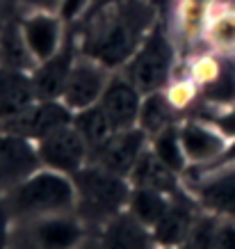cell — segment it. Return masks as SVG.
<instances>
[{
  "label": "cell",
  "mask_w": 235,
  "mask_h": 249,
  "mask_svg": "<svg viewBox=\"0 0 235 249\" xmlns=\"http://www.w3.org/2000/svg\"><path fill=\"white\" fill-rule=\"evenodd\" d=\"M181 124H174V126H169V128L160 130L158 135H153L149 140V146H151V151L155 153L160 158V162H165V165L176 174H185L187 172V156H185V149H183V142H181V128H178Z\"/></svg>",
  "instance_id": "cb8c5ba5"
},
{
  "label": "cell",
  "mask_w": 235,
  "mask_h": 249,
  "mask_svg": "<svg viewBox=\"0 0 235 249\" xmlns=\"http://www.w3.org/2000/svg\"><path fill=\"white\" fill-rule=\"evenodd\" d=\"M217 55H235V2L217 0L203 30V46Z\"/></svg>",
  "instance_id": "d6986e66"
},
{
  "label": "cell",
  "mask_w": 235,
  "mask_h": 249,
  "mask_svg": "<svg viewBox=\"0 0 235 249\" xmlns=\"http://www.w3.org/2000/svg\"><path fill=\"white\" fill-rule=\"evenodd\" d=\"M201 213V206L194 201V196L183 188L176 195H171V204H169L165 217L153 227V235L158 240L160 249H176L183 247L190 231L197 222V215Z\"/></svg>",
  "instance_id": "9a60e30c"
},
{
  "label": "cell",
  "mask_w": 235,
  "mask_h": 249,
  "mask_svg": "<svg viewBox=\"0 0 235 249\" xmlns=\"http://www.w3.org/2000/svg\"><path fill=\"white\" fill-rule=\"evenodd\" d=\"M96 2H99V0H62L60 16L68 23V28H71V25H76Z\"/></svg>",
  "instance_id": "4316f807"
},
{
  "label": "cell",
  "mask_w": 235,
  "mask_h": 249,
  "mask_svg": "<svg viewBox=\"0 0 235 249\" xmlns=\"http://www.w3.org/2000/svg\"><path fill=\"white\" fill-rule=\"evenodd\" d=\"M146 2L158 9V14L162 21H167L169 16H171V12L176 9V5H178V0H146Z\"/></svg>",
  "instance_id": "f546056e"
},
{
  "label": "cell",
  "mask_w": 235,
  "mask_h": 249,
  "mask_svg": "<svg viewBox=\"0 0 235 249\" xmlns=\"http://www.w3.org/2000/svg\"><path fill=\"white\" fill-rule=\"evenodd\" d=\"M37 169H41L37 142L12 133H0V199Z\"/></svg>",
  "instance_id": "7c38bea8"
},
{
  "label": "cell",
  "mask_w": 235,
  "mask_h": 249,
  "mask_svg": "<svg viewBox=\"0 0 235 249\" xmlns=\"http://www.w3.org/2000/svg\"><path fill=\"white\" fill-rule=\"evenodd\" d=\"M128 181L133 188L158 190V192H165V195H176L178 190H183V176L171 172L165 162H160V158L151 151V146L139 158Z\"/></svg>",
  "instance_id": "ffe728a7"
},
{
  "label": "cell",
  "mask_w": 235,
  "mask_h": 249,
  "mask_svg": "<svg viewBox=\"0 0 235 249\" xmlns=\"http://www.w3.org/2000/svg\"><path fill=\"white\" fill-rule=\"evenodd\" d=\"M12 219L44 217L76 213V185L73 176L55 169H37L14 190L2 196Z\"/></svg>",
  "instance_id": "3957f363"
},
{
  "label": "cell",
  "mask_w": 235,
  "mask_h": 249,
  "mask_svg": "<svg viewBox=\"0 0 235 249\" xmlns=\"http://www.w3.org/2000/svg\"><path fill=\"white\" fill-rule=\"evenodd\" d=\"M71 121H73V112L62 103V98H39L18 117L0 121V133H12L39 142L55 130L68 126Z\"/></svg>",
  "instance_id": "ba28073f"
},
{
  "label": "cell",
  "mask_w": 235,
  "mask_h": 249,
  "mask_svg": "<svg viewBox=\"0 0 235 249\" xmlns=\"http://www.w3.org/2000/svg\"><path fill=\"white\" fill-rule=\"evenodd\" d=\"M226 219L217 217L213 213L201 211L197 215V222L190 231V238L183 247L187 249H219L221 242V231H224Z\"/></svg>",
  "instance_id": "484cf974"
},
{
  "label": "cell",
  "mask_w": 235,
  "mask_h": 249,
  "mask_svg": "<svg viewBox=\"0 0 235 249\" xmlns=\"http://www.w3.org/2000/svg\"><path fill=\"white\" fill-rule=\"evenodd\" d=\"M73 126H76V130L83 135V140L89 146V158H91V153L96 151V149H101L117 133L110 117L103 112V107L99 103L91 107H84L80 112H73Z\"/></svg>",
  "instance_id": "603a6c76"
},
{
  "label": "cell",
  "mask_w": 235,
  "mask_h": 249,
  "mask_svg": "<svg viewBox=\"0 0 235 249\" xmlns=\"http://www.w3.org/2000/svg\"><path fill=\"white\" fill-rule=\"evenodd\" d=\"M76 249H103V247H101L99 235H96V233H89L83 242H80V245H78Z\"/></svg>",
  "instance_id": "d6a6232c"
},
{
  "label": "cell",
  "mask_w": 235,
  "mask_h": 249,
  "mask_svg": "<svg viewBox=\"0 0 235 249\" xmlns=\"http://www.w3.org/2000/svg\"><path fill=\"white\" fill-rule=\"evenodd\" d=\"M18 14L25 12H60L62 0H14Z\"/></svg>",
  "instance_id": "83f0119b"
},
{
  "label": "cell",
  "mask_w": 235,
  "mask_h": 249,
  "mask_svg": "<svg viewBox=\"0 0 235 249\" xmlns=\"http://www.w3.org/2000/svg\"><path fill=\"white\" fill-rule=\"evenodd\" d=\"M226 2H235V0H226Z\"/></svg>",
  "instance_id": "836d02e7"
},
{
  "label": "cell",
  "mask_w": 235,
  "mask_h": 249,
  "mask_svg": "<svg viewBox=\"0 0 235 249\" xmlns=\"http://www.w3.org/2000/svg\"><path fill=\"white\" fill-rule=\"evenodd\" d=\"M219 249H235V222H226L224 224Z\"/></svg>",
  "instance_id": "4dcf8cb0"
},
{
  "label": "cell",
  "mask_w": 235,
  "mask_h": 249,
  "mask_svg": "<svg viewBox=\"0 0 235 249\" xmlns=\"http://www.w3.org/2000/svg\"><path fill=\"white\" fill-rule=\"evenodd\" d=\"M37 101L32 71L0 67V121L14 119Z\"/></svg>",
  "instance_id": "ac0fdd59"
},
{
  "label": "cell",
  "mask_w": 235,
  "mask_h": 249,
  "mask_svg": "<svg viewBox=\"0 0 235 249\" xmlns=\"http://www.w3.org/2000/svg\"><path fill=\"white\" fill-rule=\"evenodd\" d=\"M181 48L171 30L165 21H158L121 71L142 89V94H151L167 89L181 69Z\"/></svg>",
  "instance_id": "277c9868"
},
{
  "label": "cell",
  "mask_w": 235,
  "mask_h": 249,
  "mask_svg": "<svg viewBox=\"0 0 235 249\" xmlns=\"http://www.w3.org/2000/svg\"><path fill=\"white\" fill-rule=\"evenodd\" d=\"M146 149H149V135L139 126L117 130L101 149L91 153L89 162L103 167V169L117 174L121 178H130V174L139 162V158L144 156Z\"/></svg>",
  "instance_id": "8fae6325"
},
{
  "label": "cell",
  "mask_w": 235,
  "mask_h": 249,
  "mask_svg": "<svg viewBox=\"0 0 235 249\" xmlns=\"http://www.w3.org/2000/svg\"><path fill=\"white\" fill-rule=\"evenodd\" d=\"M37 151L41 167L62 172L67 176H76L83 167L89 165V146L76 130L73 121L44 140H39Z\"/></svg>",
  "instance_id": "9c48e42d"
},
{
  "label": "cell",
  "mask_w": 235,
  "mask_h": 249,
  "mask_svg": "<svg viewBox=\"0 0 235 249\" xmlns=\"http://www.w3.org/2000/svg\"><path fill=\"white\" fill-rule=\"evenodd\" d=\"M78 57V48L73 41V35H68L67 44L57 55L50 60L39 62L34 71H32V80H34V89L39 98H62L67 78L71 73V67Z\"/></svg>",
  "instance_id": "e0dca14e"
},
{
  "label": "cell",
  "mask_w": 235,
  "mask_h": 249,
  "mask_svg": "<svg viewBox=\"0 0 235 249\" xmlns=\"http://www.w3.org/2000/svg\"><path fill=\"white\" fill-rule=\"evenodd\" d=\"M178 128H181V142L190 167L213 165L231 142L215 124L201 117H185Z\"/></svg>",
  "instance_id": "4fadbf2b"
},
{
  "label": "cell",
  "mask_w": 235,
  "mask_h": 249,
  "mask_svg": "<svg viewBox=\"0 0 235 249\" xmlns=\"http://www.w3.org/2000/svg\"><path fill=\"white\" fill-rule=\"evenodd\" d=\"M16 14H18V9H16L14 0H0V25Z\"/></svg>",
  "instance_id": "1f68e13d"
},
{
  "label": "cell",
  "mask_w": 235,
  "mask_h": 249,
  "mask_svg": "<svg viewBox=\"0 0 235 249\" xmlns=\"http://www.w3.org/2000/svg\"><path fill=\"white\" fill-rule=\"evenodd\" d=\"M112 73V69H107L99 60H91L87 55L78 53L71 73L67 78V85H64V91H62V103L71 112H80L84 107L96 106Z\"/></svg>",
  "instance_id": "52a82bcc"
},
{
  "label": "cell",
  "mask_w": 235,
  "mask_h": 249,
  "mask_svg": "<svg viewBox=\"0 0 235 249\" xmlns=\"http://www.w3.org/2000/svg\"><path fill=\"white\" fill-rule=\"evenodd\" d=\"M76 185V215L89 233H99L112 217L128 208L130 185L128 178L107 172L99 165H87L73 176Z\"/></svg>",
  "instance_id": "7a4b0ae2"
},
{
  "label": "cell",
  "mask_w": 235,
  "mask_h": 249,
  "mask_svg": "<svg viewBox=\"0 0 235 249\" xmlns=\"http://www.w3.org/2000/svg\"><path fill=\"white\" fill-rule=\"evenodd\" d=\"M181 121H183V117L176 112V107L169 103L165 89L144 94L137 126L149 135V140H151L153 135H158L160 130L169 128V126H174V124H181Z\"/></svg>",
  "instance_id": "7402d4cb"
},
{
  "label": "cell",
  "mask_w": 235,
  "mask_h": 249,
  "mask_svg": "<svg viewBox=\"0 0 235 249\" xmlns=\"http://www.w3.org/2000/svg\"><path fill=\"white\" fill-rule=\"evenodd\" d=\"M158 21V9L146 0H99L76 25H71V35L78 53L119 71Z\"/></svg>",
  "instance_id": "6da1fadb"
},
{
  "label": "cell",
  "mask_w": 235,
  "mask_h": 249,
  "mask_svg": "<svg viewBox=\"0 0 235 249\" xmlns=\"http://www.w3.org/2000/svg\"><path fill=\"white\" fill-rule=\"evenodd\" d=\"M183 188L194 196L201 211L235 222V165L190 167L183 174Z\"/></svg>",
  "instance_id": "8992f818"
},
{
  "label": "cell",
  "mask_w": 235,
  "mask_h": 249,
  "mask_svg": "<svg viewBox=\"0 0 235 249\" xmlns=\"http://www.w3.org/2000/svg\"><path fill=\"white\" fill-rule=\"evenodd\" d=\"M169 204H171V195H165V192L149 190V188H133L130 190L128 211L137 219H142L146 227L153 229L160 219L165 217Z\"/></svg>",
  "instance_id": "d4e9b609"
},
{
  "label": "cell",
  "mask_w": 235,
  "mask_h": 249,
  "mask_svg": "<svg viewBox=\"0 0 235 249\" xmlns=\"http://www.w3.org/2000/svg\"><path fill=\"white\" fill-rule=\"evenodd\" d=\"M176 249H181V247H176Z\"/></svg>",
  "instance_id": "e575fe53"
},
{
  "label": "cell",
  "mask_w": 235,
  "mask_h": 249,
  "mask_svg": "<svg viewBox=\"0 0 235 249\" xmlns=\"http://www.w3.org/2000/svg\"><path fill=\"white\" fill-rule=\"evenodd\" d=\"M142 101L144 94L130 80L121 69L114 71L110 83H107L103 96H101L99 106L103 107V112L110 117L112 126L117 130L135 128L139 121V110H142Z\"/></svg>",
  "instance_id": "5bb4252c"
},
{
  "label": "cell",
  "mask_w": 235,
  "mask_h": 249,
  "mask_svg": "<svg viewBox=\"0 0 235 249\" xmlns=\"http://www.w3.org/2000/svg\"><path fill=\"white\" fill-rule=\"evenodd\" d=\"M12 215L5 201L0 199V249H9V233H12Z\"/></svg>",
  "instance_id": "f1b7e54d"
},
{
  "label": "cell",
  "mask_w": 235,
  "mask_h": 249,
  "mask_svg": "<svg viewBox=\"0 0 235 249\" xmlns=\"http://www.w3.org/2000/svg\"><path fill=\"white\" fill-rule=\"evenodd\" d=\"M89 235L76 213L12 222L9 249H76Z\"/></svg>",
  "instance_id": "5b68a950"
},
{
  "label": "cell",
  "mask_w": 235,
  "mask_h": 249,
  "mask_svg": "<svg viewBox=\"0 0 235 249\" xmlns=\"http://www.w3.org/2000/svg\"><path fill=\"white\" fill-rule=\"evenodd\" d=\"M21 16V30L32 57L39 62L50 60L67 44L71 28L60 12H25Z\"/></svg>",
  "instance_id": "30bf717a"
},
{
  "label": "cell",
  "mask_w": 235,
  "mask_h": 249,
  "mask_svg": "<svg viewBox=\"0 0 235 249\" xmlns=\"http://www.w3.org/2000/svg\"><path fill=\"white\" fill-rule=\"evenodd\" d=\"M0 67L34 71L37 60L32 57L28 41L21 30V16L16 14L0 25Z\"/></svg>",
  "instance_id": "44dd1931"
},
{
  "label": "cell",
  "mask_w": 235,
  "mask_h": 249,
  "mask_svg": "<svg viewBox=\"0 0 235 249\" xmlns=\"http://www.w3.org/2000/svg\"><path fill=\"white\" fill-rule=\"evenodd\" d=\"M96 235L103 249H160L153 229L137 219L128 208L110 219Z\"/></svg>",
  "instance_id": "2e32d148"
}]
</instances>
